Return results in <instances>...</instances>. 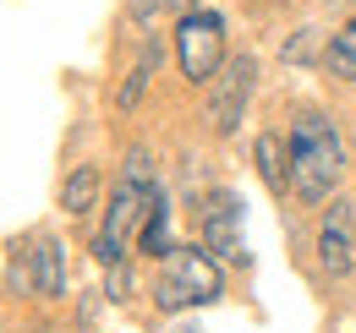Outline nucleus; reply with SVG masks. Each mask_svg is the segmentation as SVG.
Segmentation results:
<instances>
[{
	"label": "nucleus",
	"mask_w": 356,
	"mask_h": 333,
	"mask_svg": "<svg viewBox=\"0 0 356 333\" xmlns=\"http://www.w3.org/2000/svg\"><path fill=\"white\" fill-rule=\"evenodd\" d=\"M121 180H132L137 191H159V180H154V153L137 142V148H127V175Z\"/></svg>",
	"instance_id": "nucleus-14"
},
{
	"label": "nucleus",
	"mask_w": 356,
	"mask_h": 333,
	"mask_svg": "<svg viewBox=\"0 0 356 333\" xmlns=\"http://www.w3.org/2000/svg\"><path fill=\"white\" fill-rule=\"evenodd\" d=\"M351 262H356V208L346 197H334L318 224V268L329 279H340V273H351Z\"/></svg>",
	"instance_id": "nucleus-6"
},
{
	"label": "nucleus",
	"mask_w": 356,
	"mask_h": 333,
	"mask_svg": "<svg viewBox=\"0 0 356 333\" xmlns=\"http://www.w3.org/2000/svg\"><path fill=\"white\" fill-rule=\"evenodd\" d=\"M176 60L186 83H214L225 71V22L214 11H186L176 22Z\"/></svg>",
	"instance_id": "nucleus-3"
},
{
	"label": "nucleus",
	"mask_w": 356,
	"mask_h": 333,
	"mask_svg": "<svg viewBox=\"0 0 356 333\" xmlns=\"http://www.w3.org/2000/svg\"><path fill=\"white\" fill-rule=\"evenodd\" d=\"M159 55H165V44H159V39L143 44V55H137L132 77H127V83H121V93H115V104H121V110H132L137 99H143V87L154 83V71H159Z\"/></svg>",
	"instance_id": "nucleus-11"
},
{
	"label": "nucleus",
	"mask_w": 356,
	"mask_h": 333,
	"mask_svg": "<svg viewBox=\"0 0 356 333\" xmlns=\"http://www.w3.org/2000/svg\"><path fill=\"white\" fill-rule=\"evenodd\" d=\"M252 159H258L264 186L274 191V197H285V191H291V142H285L280 131H258V142H252Z\"/></svg>",
	"instance_id": "nucleus-8"
},
{
	"label": "nucleus",
	"mask_w": 356,
	"mask_h": 333,
	"mask_svg": "<svg viewBox=\"0 0 356 333\" xmlns=\"http://www.w3.org/2000/svg\"><path fill=\"white\" fill-rule=\"evenodd\" d=\"M110 300H127V268H110Z\"/></svg>",
	"instance_id": "nucleus-16"
},
{
	"label": "nucleus",
	"mask_w": 356,
	"mask_h": 333,
	"mask_svg": "<svg viewBox=\"0 0 356 333\" xmlns=\"http://www.w3.org/2000/svg\"><path fill=\"white\" fill-rule=\"evenodd\" d=\"M203 251H214L220 262H247L241 246V208L230 191H214L209 208H203Z\"/></svg>",
	"instance_id": "nucleus-7"
},
{
	"label": "nucleus",
	"mask_w": 356,
	"mask_h": 333,
	"mask_svg": "<svg viewBox=\"0 0 356 333\" xmlns=\"http://www.w3.org/2000/svg\"><path fill=\"white\" fill-rule=\"evenodd\" d=\"M307 55H312V28H307V33H296V39L285 44V60H307Z\"/></svg>",
	"instance_id": "nucleus-15"
},
{
	"label": "nucleus",
	"mask_w": 356,
	"mask_h": 333,
	"mask_svg": "<svg viewBox=\"0 0 356 333\" xmlns=\"http://www.w3.org/2000/svg\"><path fill=\"white\" fill-rule=\"evenodd\" d=\"M93 203H99V169L77 164L66 175V186H60V208L66 213H93Z\"/></svg>",
	"instance_id": "nucleus-12"
},
{
	"label": "nucleus",
	"mask_w": 356,
	"mask_h": 333,
	"mask_svg": "<svg viewBox=\"0 0 356 333\" xmlns=\"http://www.w3.org/2000/svg\"><path fill=\"white\" fill-rule=\"evenodd\" d=\"M323 66H329V77H346V83H356V17L329 39V49H323Z\"/></svg>",
	"instance_id": "nucleus-13"
},
{
	"label": "nucleus",
	"mask_w": 356,
	"mask_h": 333,
	"mask_svg": "<svg viewBox=\"0 0 356 333\" xmlns=\"http://www.w3.org/2000/svg\"><path fill=\"white\" fill-rule=\"evenodd\" d=\"M137 251L143 257H170V203L154 191L148 197V213H143V230H137Z\"/></svg>",
	"instance_id": "nucleus-10"
},
{
	"label": "nucleus",
	"mask_w": 356,
	"mask_h": 333,
	"mask_svg": "<svg viewBox=\"0 0 356 333\" xmlns=\"http://www.w3.org/2000/svg\"><path fill=\"white\" fill-rule=\"evenodd\" d=\"M33 290L44 295V300L66 295V251H60V241H49V235L33 246Z\"/></svg>",
	"instance_id": "nucleus-9"
},
{
	"label": "nucleus",
	"mask_w": 356,
	"mask_h": 333,
	"mask_svg": "<svg viewBox=\"0 0 356 333\" xmlns=\"http://www.w3.org/2000/svg\"><path fill=\"white\" fill-rule=\"evenodd\" d=\"M148 11H159V0H132V17H148Z\"/></svg>",
	"instance_id": "nucleus-17"
},
{
	"label": "nucleus",
	"mask_w": 356,
	"mask_h": 333,
	"mask_svg": "<svg viewBox=\"0 0 356 333\" xmlns=\"http://www.w3.org/2000/svg\"><path fill=\"white\" fill-rule=\"evenodd\" d=\"M148 197H154V191H137L132 180H121V186L110 191L104 230L93 235V257H99L104 268H121V257H127V230L137 224V213H148Z\"/></svg>",
	"instance_id": "nucleus-4"
},
{
	"label": "nucleus",
	"mask_w": 356,
	"mask_h": 333,
	"mask_svg": "<svg viewBox=\"0 0 356 333\" xmlns=\"http://www.w3.org/2000/svg\"><path fill=\"white\" fill-rule=\"evenodd\" d=\"M225 279H220V262L197 246H176L165 257V273L154 284V306L159 311H181V306H209L220 300Z\"/></svg>",
	"instance_id": "nucleus-2"
},
{
	"label": "nucleus",
	"mask_w": 356,
	"mask_h": 333,
	"mask_svg": "<svg viewBox=\"0 0 356 333\" xmlns=\"http://www.w3.org/2000/svg\"><path fill=\"white\" fill-rule=\"evenodd\" d=\"M252 83H258V60L252 55H236V60H225V71L214 77V93H209V121L214 131H236L241 121V110H247V99H252Z\"/></svg>",
	"instance_id": "nucleus-5"
},
{
	"label": "nucleus",
	"mask_w": 356,
	"mask_h": 333,
	"mask_svg": "<svg viewBox=\"0 0 356 333\" xmlns=\"http://www.w3.org/2000/svg\"><path fill=\"white\" fill-rule=\"evenodd\" d=\"M340 180H346V142L334 121L318 110H302L291 126V191L302 203H323Z\"/></svg>",
	"instance_id": "nucleus-1"
}]
</instances>
